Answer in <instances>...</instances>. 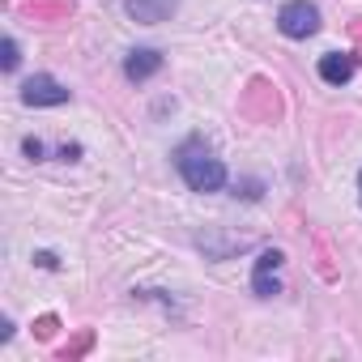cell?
Here are the masks:
<instances>
[{
  "label": "cell",
  "mask_w": 362,
  "mask_h": 362,
  "mask_svg": "<svg viewBox=\"0 0 362 362\" xmlns=\"http://www.w3.org/2000/svg\"><path fill=\"white\" fill-rule=\"evenodd\" d=\"M0 52H5V56H0L5 73H13V69H18V60H22V56H18V43H13V39H5V47H0Z\"/></svg>",
  "instance_id": "10"
},
{
  "label": "cell",
  "mask_w": 362,
  "mask_h": 362,
  "mask_svg": "<svg viewBox=\"0 0 362 362\" xmlns=\"http://www.w3.org/2000/svg\"><path fill=\"white\" fill-rule=\"evenodd\" d=\"M260 192H264L260 179H243V184H235V197H243V201H260Z\"/></svg>",
  "instance_id": "9"
},
{
  "label": "cell",
  "mask_w": 362,
  "mask_h": 362,
  "mask_svg": "<svg viewBox=\"0 0 362 362\" xmlns=\"http://www.w3.org/2000/svg\"><path fill=\"white\" fill-rule=\"evenodd\" d=\"M22 103H26V107H64V103H69V90H64L56 77L35 73V77L22 86Z\"/></svg>",
  "instance_id": "3"
},
{
  "label": "cell",
  "mask_w": 362,
  "mask_h": 362,
  "mask_svg": "<svg viewBox=\"0 0 362 362\" xmlns=\"http://www.w3.org/2000/svg\"><path fill=\"white\" fill-rule=\"evenodd\" d=\"M175 5H179V0H124L128 18L141 22V26H158V22H166V18L175 13Z\"/></svg>",
  "instance_id": "4"
},
{
  "label": "cell",
  "mask_w": 362,
  "mask_h": 362,
  "mask_svg": "<svg viewBox=\"0 0 362 362\" xmlns=\"http://www.w3.org/2000/svg\"><path fill=\"white\" fill-rule=\"evenodd\" d=\"M22 149H26V158H35V162H39V158L47 153V145H43L39 136H26V141H22Z\"/></svg>",
  "instance_id": "11"
},
{
  "label": "cell",
  "mask_w": 362,
  "mask_h": 362,
  "mask_svg": "<svg viewBox=\"0 0 362 362\" xmlns=\"http://www.w3.org/2000/svg\"><path fill=\"white\" fill-rule=\"evenodd\" d=\"M354 39H362V18H358V22H354Z\"/></svg>",
  "instance_id": "15"
},
{
  "label": "cell",
  "mask_w": 362,
  "mask_h": 362,
  "mask_svg": "<svg viewBox=\"0 0 362 362\" xmlns=\"http://www.w3.org/2000/svg\"><path fill=\"white\" fill-rule=\"evenodd\" d=\"M35 264H43V269H56L60 260H56V252H39V256H35Z\"/></svg>",
  "instance_id": "13"
},
{
  "label": "cell",
  "mask_w": 362,
  "mask_h": 362,
  "mask_svg": "<svg viewBox=\"0 0 362 362\" xmlns=\"http://www.w3.org/2000/svg\"><path fill=\"white\" fill-rule=\"evenodd\" d=\"M175 166H179V175H184V184L192 192H222L226 188V166L201 136H188L175 149Z\"/></svg>",
  "instance_id": "1"
},
{
  "label": "cell",
  "mask_w": 362,
  "mask_h": 362,
  "mask_svg": "<svg viewBox=\"0 0 362 362\" xmlns=\"http://www.w3.org/2000/svg\"><path fill=\"white\" fill-rule=\"evenodd\" d=\"M158 69H162V56H158L153 47H132V52L124 56V77H128V81H149Z\"/></svg>",
  "instance_id": "6"
},
{
  "label": "cell",
  "mask_w": 362,
  "mask_h": 362,
  "mask_svg": "<svg viewBox=\"0 0 362 362\" xmlns=\"http://www.w3.org/2000/svg\"><path fill=\"white\" fill-rule=\"evenodd\" d=\"M281 264H286V256H281L277 247H264V252L256 256V273H252V277H269V273H277Z\"/></svg>",
  "instance_id": "7"
},
{
  "label": "cell",
  "mask_w": 362,
  "mask_h": 362,
  "mask_svg": "<svg viewBox=\"0 0 362 362\" xmlns=\"http://www.w3.org/2000/svg\"><path fill=\"white\" fill-rule=\"evenodd\" d=\"M56 328H60V320H56V315H43V320L35 324V332H39V337H52Z\"/></svg>",
  "instance_id": "12"
},
{
  "label": "cell",
  "mask_w": 362,
  "mask_h": 362,
  "mask_svg": "<svg viewBox=\"0 0 362 362\" xmlns=\"http://www.w3.org/2000/svg\"><path fill=\"white\" fill-rule=\"evenodd\" d=\"M354 73H358V56L354 52H328V56H320V77L328 86H345Z\"/></svg>",
  "instance_id": "5"
},
{
  "label": "cell",
  "mask_w": 362,
  "mask_h": 362,
  "mask_svg": "<svg viewBox=\"0 0 362 362\" xmlns=\"http://www.w3.org/2000/svg\"><path fill=\"white\" fill-rule=\"evenodd\" d=\"M277 30L286 39H311L320 30V9L311 5V0H290V5L281 9V18H277Z\"/></svg>",
  "instance_id": "2"
},
{
  "label": "cell",
  "mask_w": 362,
  "mask_h": 362,
  "mask_svg": "<svg viewBox=\"0 0 362 362\" xmlns=\"http://www.w3.org/2000/svg\"><path fill=\"white\" fill-rule=\"evenodd\" d=\"M358 192H362V175H358Z\"/></svg>",
  "instance_id": "16"
},
{
  "label": "cell",
  "mask_w": 362,
  "mask_h": 362,
  "mask_svg": "<svg viewBox=\"0 0 362 362\" xmlns=\"http://www.w3.org/2000/svg\"><path fill=\"white\" fill-rule=\"evenodd\" d=\"M60 158H64V162H73V158H81V145H60Z\"/></svg>",
  "instance_id": "14"
},
{
  "label": "cell",
  "mask_w": 362,
  "mask_h": 362,
  "mask_svg": "<svg viewBox=\"0 0 362 362\" xmlns=\"http://www.w3.org/2000/svg\"><path fill=\"white\" fill-rule=\"evenodd\" d=\"M90 345H94V332H81V337H77V341H73V345H64V349H60V358H64V362H69V358H77V354H86V349H90Z\"/></svg>",
  "instance_id": "8"
}]
</instances>
